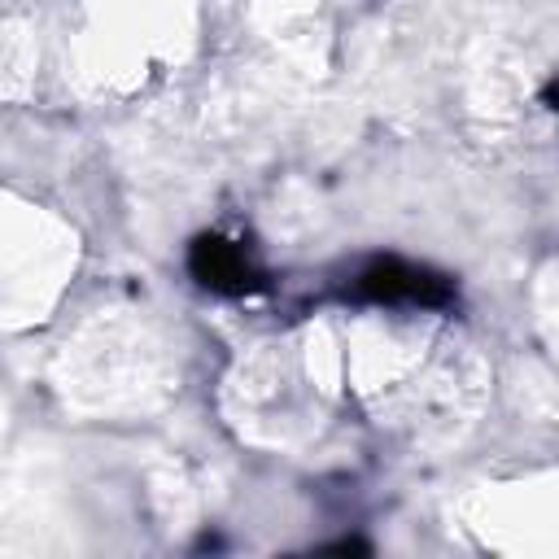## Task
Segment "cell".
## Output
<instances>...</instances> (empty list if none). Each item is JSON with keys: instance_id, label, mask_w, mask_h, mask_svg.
Instances as JSON below:
<instances>
[{"instance_id": "7a4b0ae2", "label": "cell", "mask_w": 559, "mask_h": 559, "mask_svg": "<svg viewBox=\"0 0 559 559\" xmlns=\"http://www.w3.org/2000/svg\"><path fill=\"white\" fill-rule=\"evenodd\" d=\"M192 275L218 293H253L262 288V271L245 258L240 245H227L218 236H201L192 245Z\"/></svg>"}, {"instance_id": "6da1fadb", "label": "cell", "mask_w": 559, "mask_h": 559, "mask_svg": "<svg viewBox=\"0 0 559 559\" xmlns=\"http://www.w3.org/2000/svg\"><path fill=\"white\" fill-rule=\"evenodd\" d=\"M358 297L371 301H419V306H445L454 288L441 275H428L424 266H406L397 258H380L358 275Z\"/></svg>"}]
</instances>
